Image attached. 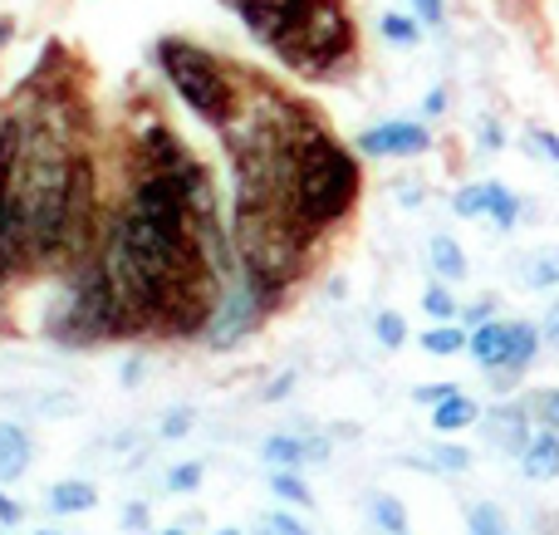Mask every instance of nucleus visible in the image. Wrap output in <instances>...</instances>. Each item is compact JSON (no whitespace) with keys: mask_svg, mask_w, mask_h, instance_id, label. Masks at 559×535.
I'll list each match as a JSON object with an SVG mask.
<instances>
[{"mask_svg":"<svg viewBox=\"0 0 559 535\" xmlns=\"http://www.w3.org/2000/svg\"><path fill=\"white\" fill-rule=\"evenodd\" d=\"M231 10L299 74H324L354 49V20L344 0H231Z\"/></svg>","mask_w":559,"mask_h":535,"instance_id":"obj_1","label":"nucleus"},{"mask_svg":"<svg viewBox=\"0 0 559 535\" xmlns=\"http://www.w3.org/2000/svg\"><path fill=\"white\" fill-rule=\"evenodd\" d=\"M358 187H364V173H358L354 153H344L314 123L289 114V128H285V206L289 212L305 226L324 231V226L344 222L354 212Z\"/></svg>","mask_w":559,"mask_h":535,"instance_id":"obj_2","label":"nucleus"},{"mask_svg":"<svg viewBox=\"0 0 559 535\" xmlns=\"http://www.w3.org/2000/svg\"><path fill=\"white\" fill-rule=\"evenodd\" d=\"M157 64H163L173 94L182 98V104L192 108L202 123H212V128H222V133H226V128L241 118V94H236V79L226 74V69L216 64L206 49L187 45V39H163V45H157Z\"/></svg>","mask_w":559,"mask_h":535,"instance_id":"obj_3","label":"nucleus"},{"mask_svg":"<svg viewBox=\"0 0 559 535\" xmlns=\"http://www.w3.org/2000/svg\"><path fill=\"white\" fill-rule=\"evenodd\" d=\"M261 320H265V310H261V305H255V295L246 290V281H241V285H231V290L222 295V305H216V320H212V344H216V349H226V344L246 340V334H251Z\"/></svg>","mask_w":559,"mask_h":535,"instance_id":"obj_4","label":"nucleus"},{"mask_svg":"<svg viewBox=\"0 0 559 535\" xmlns=\"http://www.w3.org/2000/svg\"><path fill=\"white\" fill-rule=\"evenodd\" d=\"M531 423H535L531 403H501V408H486L481 413L486 438H491V448L506 452V457H521V452L531 448V438H535Z\"/></svg>","mask_w":559,"mask_h":535,"instance_id":"obj_5","label":"nucleus"},{"mask_svg":"<svg viewBox=\"0 0 559 535\" xmlns=\"http://www.w3.org/2000/svg\"><path fill=\"white\" fill-rule=\"evenodd\" d=\"M358 143L373 157H417L432 147V133L423 123H383V128H368Z\"/></svg>","mask_w":559,"mask_h":535,"instance_id":"obj_6","label":"nucleus"},{"mask_svg":"<svg viewBox=\"0 0 559 535\" xmlns=\"http://www.w3.org/2000/svg\"><path fill=\"white\" fill-rule=\"evenodd\" d=\"M20 138H25L20 123H0V285H5V275L15 271V261H10V241H5V216H10V177H15Z\"/></svg>","mask_w":559,"mask_h":535,"instance_id":"obj_7","label":"nucleus"},{"mask_svg":"<svg viewBox=\"0 0 559 535\" xmlns=\"http://www.w3.org/2000/svg\"><path fill=\"white\" fill-rule=\"evenodd\" d=\"M472 359L481 364V369H506V359H511V320H481L472 324Z\"/></svg>","mask_w":559,"mask_h":535,"instance_id":"obj_8","label":"nucleus"},{"mask_svg":"<svg viewBox=\"0 0 559 535\" xmlns=\"http://www.w3.org/2000/svg\"><path fill=\"white\" fill-rule=\"evenodd\" d=\"M521 472L531 482H555L559 477V432L555 428H540L531 438V448L521 452Z\"/></svg>","mask_w":559,"mask_h":535,"instance_id":"obj_9","label":"nucleus"},{"mask_svg":"<svg viewBox=\"0 0 559 535\" xmlns=\"http://www.w3.org/2000/svg\"><path fill=\"white\" fill-rule=\"evenodd\" d=\"M261 452H265V462H271V467H305V462H324V457H329L324 442L285 438V432H280V438H265Z\"/></svg>","mask_w":559,"mask_h":535,"instance_id":"obj_10","label":"nucleus"},{"mask_svg":"<svg viewBox=\"0 0 559 535\" xmlns=\"http://www.w3.org/2000/svg\"><path fill=\"white\" fill-rule=\"evenodd\" d=\"M472 423H481V403L476 399H466L462 389L452 393V399H442L432 408V428L442 432V438H452V432H462V428H472Z\"/></svg>","mask_w":559,"mask_h":535,"instance_id":"obj_11","label":"nucleus"},{"mask_svg":"<svg viewBox=\"0 0 559 535\" xmlns=\"http://www.w3.org/2000/svg\"><path fill=\"white\" fill-rule=\"evenodd\" d=\"M25 467H29V438L15 423H0V482L25 477Z\"/></svg>","mask_w":559,"mask_h":535,"instance_id":"obj_12","label":"nucleus"},{"mask_svg":"<svg viewBox=\"0 0 559 535\" xmlns=\"http://www.w3.org/2000/svg\"><path fill=\"white\" fill-rule=\"evenodd\" d=\"M49 507H55L59 516H74V511H94V507H98V491L88 487V482H55V487H49Z\"/></svg>","mask_w":559,"mask_h":535,"instance_id":"obj_13","label":"nucleus"},{"mask_svg":"<svg viewBox=\"0 0 559 535\" xmlns=\"http://www.w3.org/2000/svg\"><path fill=\"white\" fill-rule=\"evenodd\" d=\"M432 271L442 275V281H466V271H472V265H466V255H462V246L452 241V236H432Z\"/></svg>","mask_w":559,"mask_h":535,"instance_id":"obj_14","label":"nucleus"},{"mask_svg":"<svg viewBox=\"0 0 559 535\" xmlns=\"http://www.w3.org/2000/svg\"><path fill=\"white\" fill-rule=\"evenodd\" d=\"M486 216H491L501 231H511V226L521 222V197L501 182H486Z\"/></svg>","mask_w":559,"mask_h":535,"instance_id":"obj_15","label":"nucleus"},{"mask_svg":"<svg viewBox=\"0 0 559 535\" xmlns=\"http://www.w3.org/2000/svg\"><path fill=\"white\" fill-rule=\"evenodd\" d=\"M466 344H472L466 324H452V320H442L437 330H427V334H423V349H427V354H462Z\"/></svg>","mask_w":559,"mask_h":535,"instance_id":"obj_16","label":"nucleus"},{"mask_svg":"<svg viewBox=\"0 0 559 535\" xmlns=\"http://www.w3.org/2000/svg\"><path fill=\"white\" fill-rule=\"evenodd\" d=\"M466 531H472V535H511V526H506V511L496 507V501H476V507L466 511Z\"/></svg>","mask_w":559,"mask_h":535,"instance_id":"obj_17","label":"nucleus"},{"mask_svg":"<svg viewBox=\"0 0 559 535\" xmlns=\"http://www.w3.org/2000/svg\"><path fill=\"white\" fill-rule=\"evenodd\" d=\"M373 521H378V531L383 535H407V507L397 497H383V491H378L373 497Z\"/></svg>","mask_w":559,"mask_h":535,"instance_id":"obj_18","label":"nucleus"},{"mask_svg":"<svg viewBox=\"0 0 559 535\" xmlns=\"http://www.w3.org/2000/svg\"><path fill=\"white\" fill-rule=\"evenodd\" d=\"M271 491H275V497H280V501H295V507H305V511H309V507H314V491H309V487H305V482H299V477H295V467H280V472H275V477H271Z\"/></svg>","mask_w":559,"mask_h":535,"instance_id":"obj_19","label":"nucleus"},{"mask_svg":"<svg viewBox=\"0 0 559 535\" xmlns=\"http://www.w3.org/2000/svg\"><path fill=\"white\" fill-rule=\"evenodd\" d=\"M525 285L531 290H550V285H559V251H540L531 265H525Z\"/></svg>","mask_w":559,"mask_h":535,"instance_id":"obj_20","label":"nucleus"},{"mask_svg":"<svg viewBox=\"0 0 559 535\" xmlns=\"http://www.w3.org/2000/svg\"><path fill=\"white\" fill-rule=\"evenodd\" d=\"M525 403H531V413H535V423H540V428L559 432V389H535Z\"/></svg>","mask_w":559,"mask_h":535,"instance_id":"obj_21","label":"nucleus"},{"mask_svg":"<svg viewBox=\"0 0 559 535\" xmlns=\"http://www.w3.org/2000/svg\"><path fill=\"white\" fill-rule=\"evenodd\" d=\"M373 334H378V344H383V349H403V340H407L403 314H397V310H383V314L373 320Z\"/></svg>","mask_w":559,"mask_h":535,"instance_id":"obj_22","label":"nucleus"},{"mask_svg":"<svg viewBox=\"0 0 559 535\" xmlns=\"http://www.w3.org/2000/svg\"><path fill=\"white\" fill-rule=\"evenodd\" d=\"M423 310L432 314V320H456V295L452 290H442V285H427V295H423Z\"/></svg>","mask_w":559,"mask_h":535,"instance_id":"obj_23","label":"nucleus"},{"mask_svg":"<svg viewBox=\"0 0 559 535\" xmlns=\"http://www.w3.org/2000/svg\"><path fill=\"white\" fill-rule=\"evenodd\" d=\"M432 467H442V472H466V467H472V452L456 448V442H442V448H432Z\"/></svg>","mask_w":559,"mask_h":535,"instance_id":"obj_24","label":"nucleus"},{"mask_svg":"<svg viewBox=\"0 0 559 535\" xmlns=\"http://www.w3.org/2000/svg\"><path fill=\"white\" fill-rule=\"evenodd\" d=\"M202 487V462H177L167 472V491H197Z\"/></svg>","mask_w":559,"mask_h":535,"instance_id":"obj_25","label":"nucleus"},{"mask_svg":"<svg viewBox=\"0 0 559 535\" xmlns=\"http://www.w3.org/2000/svg\"><path fill=\"white\" fill-rule=\"evenodd\" d=\"M456 216H486V182H472L456 192Z\"/></svg>","mask_w":559,"mask_h":535,"instance_id":"obj_26","label":"nucleus"},{"mask_svg":"<svg viewBox=\"0 0 559 535\" xmlns=\"http://www.w3.org/2000/svg\"><path fill=\"white\" fill-rule=\"evenodd\" d=\"M192 423H197V413H192V408L167 413V418H163V438H182V432H192Z\"/></svg>","mask_w":559,"mask_h":535,"instance_id":"obj_27","label":"nucleus"},{"mask_svg":"<svg viewBox=\"0 0 559 535\" xmlns=\"http://www.w3.org/2000/svg\"><path fill=\"white\" fill-rule=\"evenodd\" d=\"M452 393H456V383H423V389H413V399L417 403H432V408H437V403L452 399Z\"/></svg>","mask_w":559,"mask_h":535,"instance_id":"obj_28","label":"nucleus"},{"mask_svg":"<svg viewBox=\"0 0 559 535\" xmlns=\"http://www.w3.org/2000/svg\"><path fill=\"white\" fill-rule=\"evenodd\" d=\"M531 147H535V153H545L550 163H559V138L545 133V128H535V133H531Z\"/></svg>","mask_w":559,"mask_h":535,"instance_id":"obj_29","label":"nucleus"},{"mask_svg":"<svg viewBox=\"0 0 559 535\" xmlns=\"http://www.w3.org/2000/svg\"><path fill=\"white\" fill-rule=\"evenodd\" d=\"M540 334H545V344H550V349L559 354V300L550 305V310H545V320H540Z\"/></svg>","mask_w":559,"mask_h":535,"instance_id":"obj_30","label":"nucleus"},{"mask_svg":"<svg viewBox=\"0 0 559 535\" xmlns=\"http://www.w3.org/2000/svg\"><path fill=\"white\" fill-rule=\"evenodd\" d=\"M265 526H271L275 535H314V531H305V526H299L295 516H285V511H275V516L265 521Z\"/></svg>","mask_w":559,"mask_h":535,"instance_id":"obj_31","label":"nucleus"},{"mask_svg":"<svg viewBox=\"0 0 559 535\" xmlns=\"http://www.w3.org/2000/svg\"><path fill=\"white\" fill-rule=\"evenodd\" d=\"M491 310H496V300H476L472 310L462 314V324H481V320H491Z\"/></svg>","mask_w":559,"mask_h":535,"instance_id":"obj_32","label":"nucleus"},{"mask_svg":"<svg viewBox=\"0 0 559 535\" xmlns=\"http://www.w3.org/2000/svg\"><path fill=\"white\" fill-rule=\"evenodd\" d=\"M383 29H388V39H403V45H407V39L417 35V29L407 25V20H383Z\"/></svg>","mask_w":559,"mask_h":535,"instance_id":"obj_33","label":"nucleus"},{"mask_svg":"<svg viewBox=\"0 0 559 535\" xmlns=\"http://www.w3.org/2000/svg\"><path fill=\"white\" fill-rule=\"evenodd\" d=\"M123 521H128V531H143L147 526V507H143V501H133V507L123 511Z\"/></svg>","mask_w":559,"mask_h":535,"instance_id":"obj_34","label":"nucleus"},{"mask_svg":"<svg viewBox=\"0 0 559 535\" xmlns=\"http://www.w3.org/2000/svg\"><path fill=\"white\" fill-rule=\"evenodd\" d=\"M15 521H20V507L5 497V491H0V526H15Z\"/></svg>","mask_w":559,"mask_h":535,"instance_id":"obj_35","label":"nucleus"},{"mask_svg":"<svg viewBox=\"0 0 559 535\" xmlns=\"http://www.w3.org/2000/svg\"><path fill=\"white\" fill-rule=\"evenodd\" d=\"M417 10H423L427 25H437V20H442V0H417Z\"/></svg>","mask_w":559,"mask_h":535,"instance_id":"obj_36","label":"nucleus"},{"mask_svg":"<svg viewBox=\"0 0 559 535\" xmlns=\"http://www.w3.org/2000/svg\"><path fill=\"white\" fill-rule=\"evenodd\" d=\"M289 383H295V373H280V379L271 383V389H265V399H285V393H289Z\"/></svg>","mask_w":559,"mask_h":535,"instance_id":"obj_37","label":"nucleus"},{"mask_svg":"<svg viewBox=\"0 0 559 535\" xmlns=\"http://www.w3.org/2000/svg\"><path fill=\"white\" fill-rule=\"evenodd\" d=\"M157 535H187V531H157Z\"/></svg>","mask_w":559,"mask_h":535,"instance_id":"obj_38","label":"nucleus"},{"mask_svg":"<svg viewBox=\"0 0 559 535\" xmlns=\"http://www.w3.org/2000/svg\"><path fill=\"white\" fill-rule=\"evenodd\" d=\"M216 535H241V531H216Z\"/></svg>","mask_w":559,"mask_h":535,"instance_id":"obj_39","label":"nucleus"},{"mask_svg":"<svg viewBox=\"0 0 559 535\" xmlns=\"http://www.w3.org/2000/svg\"><path fill=\"white\" fill-rule=\"evenodd\" d=\"M35 535H59V531H35Z\"/></svg>","mask_w":559,"mask_h":535,"instance_id":"obj_40","label":"nucleus"}]
</instances>
